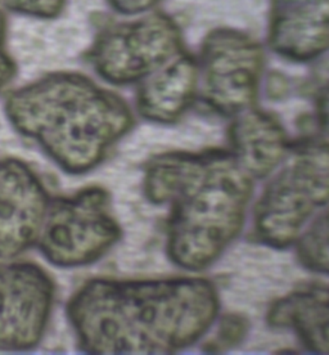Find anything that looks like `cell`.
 Instances as JSON below:
<instances>
[{
  "label": "cell",
  "mask_w": 329,
  "mask_h": 355,
  "mask_svg": "<svg viewBox=\"0 0 329 355\" xmlns=\"http://www.w3.org/2000/svg\"><path fill=\"white\" fill-rule=\"evenodd\" d=\"M52 278L33 263H0V350L35 347L53 309Z\"/></svg>",
  "instance_id": "52a82bcc"
},
{
  "label": "cell",
  "mask_w": 329,
  "mask_h": 355,
  "mask_svg": "<svg viewBox=\"0 0 329 355\" xmlns=\"http://www.w3.org/2000/svg\"><path fill=\"white\" fill-rule=\"evenodd\" d=\"M157 0H106L108 6L120 15H138L151 8Z\"/></svg>",
  "instance_id": "2e32d148"
},
{
  "label": "cell",
  "mask_w": 329,
  "mask_h": 355,
  "mask_svg": "<svg viewBox=\"0 0 329 355\" xmlns=\"http://www.w3.org/2000/svg\"><path fill=\"white\" fill-rule=\"evenodd\" d=\"M67 0H0V10L37 19L60 17Z\"/></svg>",
  "instance_id": "9a60e30c"
},
{
  "label": "cell",
  "mask_w": 329,
  "mask_h": 355,
  "mask_svg": "<svg viewBox=\"0 0 329 355\" xmlns=\"http://www.w3.org/2000/svg\"><path fill=\"white\" fill-rule=\"evenodd\" d=\"M269 320L291 329L309 350L329 354V284H312L287 295L274 304Z\"/></svg>",
  "instance_id": "4fadbf2b"
},
{
  "label": "cell",
  "mask_w": 329,
  "mask_h": 355,
  "mask_svg": "<svg viewBox=\"0 0 329 355\" xmlns=\"http://www.w3.org/2000/svg\"><path fill=\"white\" fill-rule=\"evenodd\" d=\"M317 119L321 130L329 135V83L321 89L317 99Z\"/></svg>",
  "instance_id": "e0dca14e"
},
{
  "label": "cell",
  "mask_w": 329,
  "mask_h": 355,
  "mask_svg": "<svg viewBox=\"0 0 329 355\" xmlns=\"http://www.w3.org/2000/svg\"><path fill=\"white\" fill-rule=\"evenodd\" d=\"M51 197L35 171L17 159L0 160V259H13L39 241Z\"/></svg>",
  "instance_id": "9c48e42d"
},
{
  "label": "cell",
  "mask_w": 329,
  "mask_h": 355,
  "mask_svg": "<svg viewBox=\"0 0 329 355\" xmlns=\"http://www.w3.org/2000/svg\"><path fill=\"white\" fill-rule=\"evenodd\" d=\"M229 141L233 156L252 178L272 175L291 146L276 117L254 108L235 116Z\"/></svg>",
  "instance_id": "30bf717a"
},
{
  "label": "cell",
  "mask_w": 329,
  "mask_h": 355,
  "mask_svg": "<svg viewBox=\"0 0 329 355\" xmlns=\"http://www.w3.org/2000/svg\"><path fill=\"white\" fill-rule=\"evenodd\" d=\"M263 57L249 40L222 35L206 46L204 98L222 116L240 115L252 108L258 96Z\"/></svg>",
  "instance_id": "ba28073f"
},
{
  "label": "cell",
  "mask_w": 329,
  "mask_h": 355,
  "mask_svg": "<svg viewBox=\"0 0 329 355\" xmlns=\"http://www.w3.org/2000/svg\"><path fill=\"white\" fill-rule=\"evenodd\" d=\"M17 67L4 48L0 49V90L4 88L16 75Z\"/></svg>",
  "instance_id": "ac0fdd59"
},
{
  "label": "cell",
  "mask_w": 329,
  "mask_h": 355,
  "mask_svg": "<svg viewBox=\"0 0 329 355\" xmlns=\"http://www.w3.org/2000/svg\"><path fill=\"white\" fill-rule=\"evenodd\" d=\"M219 300L199 278L91 279L72 295L67 315L89 354H168L193 345L214 323Z\"/></svg>",
  "instance_id": "6da1fadb"
},
{
  "label": "cell",
  "mask_w": 329,
  "mask_h": 355,
  "mask_svg": "<svg viewBox=\"0 0 329 355\" xmlns=\"http://www.w3.org/2000/svg\"><path fill=\"white\" fill-rule=\"evenodd\" d=\"M178 48V34L169 21L150 16L105 25L85 58L103 80L127 85L141 83L165 66Z\"/></svg>",
  "instance_id": "8992f818"
},
{
  "label": "cell",
  "mask_w": 329,
  "mask_h": 355,
  "mask_svg": "<svg viewBox=\"0 0 329 355\" xmlns=\"http://www.w3.org/2000/svg\"><path fill=\"white\" fill-rule=\"evenodd\" d=\"M274 46L309 60L329 46V0H276Z\"/></svg>",
  "instance_id": "8fae6325"
},
{
  "label": "cell",
  "mask_w": 329,
  "mask_h": 355,
  "mask_svg": "<svg viewBox=\"0 0 329 355\" xmlns=\"http://www.w3.org/2000/svg\"><path fill=\"white\" fill-rule=\"evenodd\" d=\"M252 191V177L231 151L162 155L144 174L148 200L169 205V257L192 272L211 266L237 239Z\"/></svg>",
  "instance_id": "7a4b0ae2"
},
{
  "label": "cell",
  "mask_w": 329,
  "mask_h": 355,
  "mask_svg": "<svg viewBox=\"0 0 329 355\" xmlns=\"http://www.w3.org/2000/svg\"><path fill=\"white\" fill-rule=\"evenodd\" d=\"M196 93V63L188 57H180L141 81L136 107L147 120L174 123L192 106Z\"/></svg>",
  "instance_id": "7c38bea8"
},
{
  "label": "cell",
  "mask_w": 329,
  "mask_h": 355,
  "mask_svg": "<svg viewBox=\"0 0 329 355\" xmlns=\"http://www.w3.org/2000/svg\"><path fill=\"white\" fill-rule=\"evenodd\" d=\"M297 255L303 266L329 275V206L305 227L297 240Z\"/></svg>",
  "instance_id": "5bb4252c"
},
{
  "label": "cell",
  "mask_w": 329,
  "mask_h": 355,
  "mask_svg": "<svg viewBox=\"0 0 329 355\" xmlns=\"http://www.w3.org/2000/svg\"><path fill=\"white\" fill-rule=\"evenodd\" d=\"M7 39V18L4 16V12L0 10V49L4 48Z\"/></svg>",
  "instance_id": "d6986e66"
},
{
  "label": "cell",
  "mask_w": 329,
  "mask_h": 355,
  "mask_svg": "<svg viewBox=\"0 0 329 355\" xmlns=\"http://www.w3.org/2000/svg\"><path fill=\"white\" fill-rule=\"evenodd\" d=\"M255 206V233L273 248L299 240L309 220L329 205V143L291 144Z\"/></svg>",
  "instance_id": "277c9868"
},
{
  "label": "cell",
  "mask_w": 329,
  "mask_h": 355,
  "mask_svg": "<svg viewBox=\"0 0 329 355\" xmlns=\"http://www.w3.org/2000/svg\"><path fill=\"white\" fill-rule=\"evenodd\" d=\"M120 236L108 192L89 187L76 195L51 200L37 243L49 263L78 268L103 258Z\"/></svg>",
  "instance_id": "5b68a950"
},
{
  "label": "cell",
  "mask_w": 329,
  "mask_h": 355,
  "mask_svg": "<svg viewBox=\"0 0 329 355\" xmlns=\"http://www.w3.org/2000/svg\"><path fill=\"white\" fill-rule=\"evenodd\" d=\"M6 114L67 174L96 169L134 121L123 98L78 72H54L16 89Z\"/></svg>",
  "instance_id": "3957f363"
}]
</instances>
